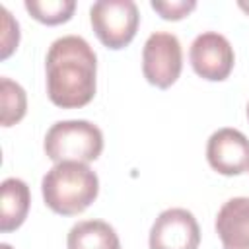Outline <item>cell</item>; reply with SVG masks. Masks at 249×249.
<instances>
[{
    "label": "cell",
    "instance_id": "cell-1",
    "mask_svg": "<svg viewBox=\"0 0 249 249\" xmlns=\"http://www.w3.org/2000/svg\"><path fill=\"white\" fill-rule=\"evenodd\" d=\"M47 95L53 105L78 109L88 105L97 88V56L80 35H62L51 43L45 58Z\"/></svg>",
    "mask_w": 249,
    "mask_h": 249
},
{
    "label": "cell",
    "instance_id": "cell-13",
    "mask_svg": "<svg viewBox=\"0 0 249 249\" xmlns=\"http://www.w3.org/2000/svg\"><path fill=\"white\" fill-rule=\"evenodd\" d=\"M25 10L45 25H60L66 23L74 10V0H25Z\"/></svg>",
    "mask_w": 249,
    "mask_h": 249
},
{
    "label": "cell",
    "instance_id": "cell-6",
    "mask_svg": "<svg viewBox=\"0 0 249 249\" xmlns=\"http://www.w3.org/2000/svg\"><path fill=\"white\" fill-rule=\"evenodd\" d=\"M189 60L193 70L208 80L222 82L226 80L235 64V54L231 43L218 31H204L195 37L189 49Z\"/></svg>",
    "mask_w": 249,
    "mask_h": 249
},
{
    "label": "cell",
    "instance_id": "cell-17",
    "mask_svg": "<svg viewBox=\"0 0 249 249\" xmlns=\"http://www.w3.org/2000/svg\"><path fill=\"white\" fill-rule=\"evenodd\" d=\"M0 249H12V247H10L8 243H2V245H0Z\"/></svg>",
    "mask_w": 249,
    "mask_h": 249
},
{
    "label": "cell",
    "instance_id": "cell-15",
    "mask_svg": "<svg viewBox=\"0 0 249 249\" xmlns=\"http://www.w3.org/2000/svg\"><path fill=\"white\" fill-rule=\"evenodd\" d=\"M152 10H156L163 19H171V21H177V19H183L185 16H189L195 8H196V2L195 0H171V2H158V0H152Z\"/></svg>",
    "mask_w": 249,
    "mask_h": 249
},
{
    "label": "cell",
    "instance_id": "cell-12",
    "mask_svg": "<svg viewBox=\"0 0 249 249\" xmlns=\"http://www.w3.org/2000/svg\"><path fill=\"white\" fill-rule=\"evenodd\" d=\"M0 105H2V115H0L2 126H12L25 117L27 111L25 89L18 82L6 76L0 78Z\"/></svg>",
    "mask_w": 249,
    "mask_h": 249
},
{
    "label": "cell",
    "instance_id": "cell-11",
    "mask_svg": "<svg viewBox=\"0 0 249 249\" xmlns=\"http://www.w3.org/2000/svg\"><path fill=\"white\" fill-rule=\"evenodd\" d=\"M68 249H121L115 228L103 220H82L74 224L66 237Z\"/></svg>",
    "mask_w": 249,
    "mask_h": 249
},
{
    "label": "cell",
    "instance_id": "cell-9",
    "mask_svg": "<svg viewBox=\"0 0 249 249\" xmlns=\"http://www.w3.org/2000/svg\"><path fill=\"white\" fill-rule=\"evenodd\" d=\"M222 249H249V196H233L216 214Z\"/></svg>",
    "mask_w": 249,
    "mask_h": 249
},
{
    "label": "cell",
    "instance_id": "cell-4",
    "mask_svg": "<svg viewBox=\"0 0 249 249\" xmlns=\"http://www.w3.org/2000/svg\"><path fill=\"white\" fill-rule=\"evenodd\" d=\"M89 21L97 39L107 49L119 51L134 39L140 14L132 0H99L89 8Z\"/></svg>",
    "mask_w": 249,
    "mask_h": 249
},
{
    "label": "cell",
    "instance_id": "cell-5",
    "mask_svg": "<svg viewBox=\"0 0 249 249\" xmlns=\"http://www.w3.org/2000/svg\"><path fill=\"white\" fill-rule=\"evenodd\" d=\"M183 49L177 35L169 31H154L142 49V74L148 84L167 89L181 76Z\"/></svg>",
    "mask_w": 249,
    "mask_h": 249
},
{
    "label": "cell",
    "instance_id": "cell-16",
    "mask_svg": "<svg viewBox=\"0 0 249 249\" xmlns=\"http://www.w3.org/2000/svg\"><path fill=\"white\" fill-rule=\"evenodd\" d=\"M237 6H239V8H241V10H243V12L249 16V2H245V0H239V2H237Z\"/></svg>",
    "mask_w": 249,
    "mask_h": 249
},
{
    "label": "cell",
    "instance_id": "cell-7",
    "mask_svg": "<svg viewBox=\"0 0 249 249\" xmlns=\"http://www.w3.org/2000/svg\"><path fill=\"white\" fill-rule=\"evenodd\" d=\"M150 249H198L200 228L187 208H167L160 212L150 228Z\"/></svg>",
    "mask_w": 249,
    "mask_h": 249
},
{
    "label": "cell",
    "instance_id": "cell-8",
    "mask_svg": "<svg viewBox=\"0 0 249 249\" xmlns=\"http://www.w3.org/2000/svg\"><path fill=\"white\" fill-rule=\"evenodd\" d=\"M206 160L222 175H241L249 171V138L231 126L218 128L206 142Z\"/></svg>",
    "mask_w": 249,
    "mask_h": 249
},
{
    "label": "cell",
    "instance_id": "cell-18",
    "mask_svg": "<svg viewBox=\"0 0 249 249\" xmlns=\"http://www.w3.org/2000/svg\"><path fill=\"white\" fill-rule=\"evenodd\" d=\"M247 119H249V103H247Z\"/></svg>",
    "mask_w": 249,
    "mask_h": 249
},
{
    "label": "cell",
    "instance_id": "cell-10",
    "mask_svg": "<svg viewBox=\"0 0 249 249\" xmlns=\"http://www.w3.org/2000/svg\"><path fill=\"white\" fill-rule=\"evenodd\" d=\"M2 198H0V231L8 233L18 230L29 212L31 195L25 181L18 177H8L0 185Z\"/></svg>",
    "mask_w": 249,
    "mask_h": 249
},
{
    "label": "cell",
    "instance_id": "cell-3",
    "mask_svg": "<svg viewBox=\"0 0 249 249\" xmlns=\"http://www.w3.org/2000/svg\"><path fill=\"white\" fill-rule=\"evenodd\" d=\"M43 148L47 158L54 163H89L103 152V132L89 121H58L47 130Z\"/></svg>",
    "mask_w": 249,
    "mask_h": 249
},
{
    "label": "cell",
    "instance_id": "cell-2",
    "mask_svg": "<svg viewBox=\"0 0 249 249\" xmlns=\"http://www.w3.org/2000/svg\"><path fill=\"white\" fill-rule=\"evenodd\" d=\"M45 204L60 216L84 212L99 193L97 173L88 163L60 161L54 163L41 181Z\"/></svg>",
    "mask_w": 249,
    "mask_h": 249
},
{
    "label": "cell",
    "instance_id": "cell-14",
    "mask_svg": "<svg viewBox=\"0 0 249 249\" xmlns=\"http://www.w3.org/2000/svg\"><path fill=\"white\" fill-rule=\"evenodd\" d=\"M0 14H2V49H0V58H8L16 49H18V43H19V25L18 21L12 18V14L2 6L0 8Z\"/></svg>",
    "mask_w": 249,
    "mask_h": 249
}]
</instances>
